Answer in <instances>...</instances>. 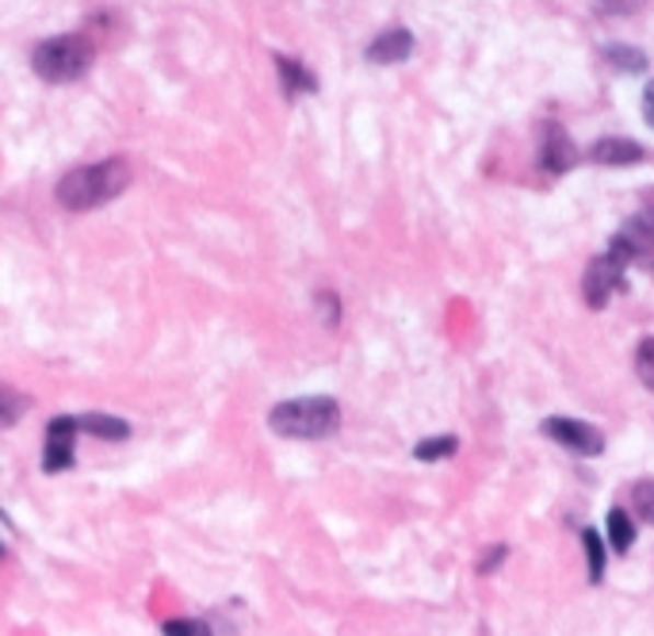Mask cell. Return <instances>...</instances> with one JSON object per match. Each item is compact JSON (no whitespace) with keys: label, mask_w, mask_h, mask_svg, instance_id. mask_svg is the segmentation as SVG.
Wrapping results in <instances>:
<instances>
[{"label":"cell","mask_w":654,"mask_h":636,"mask_svg":"<svg viewBox=\"0 0 654 636\" xmlns=\"http://www.w3.org/2000/svg\"><path fill=\"white\" fill-rule=\"evenodd\" d=\"M276 69H279V77H284L287 96H299V92H318V77L310 73L307 66H299L295 58H287V54H276Z\"/></svg>","instance_id":"cell-10"},{"label":"cell","mask_w":654,"mask_h":636,"mask_svg":"<svg viewBox=\"0 0 654 636\" xmlns=\"http://www.w3.org/2000/svg\"><path fill=\"white\" fill-rule=\"evenodd\" d=\"M268 425L284 438H299V441H318L330 438L341 425V407L330 395H307V399H287L279 407H272Z\"/></svg>","instance_id":"cell-2"},{"label":"cell","mask_w":654,"mask_h":636,"mask_svg":"<svg viewBox=\"0 0 654 636\" xmlns=\"http://www.w3.org/2000/svg\"><path fill=\"white\" fill-rule=\"evenodd\" d=\"M643 115H647V123L654 127V81L643 89Z\"/></svg>","instance_id":"cell-22"},{"label":"cell","mask_w":654,"mask_h":636,"mask_svg":"<svg viewBox=\"0 0 654 636\" xmlns=\"http://www.w3.org/2000/svg\"><path fill=\"white\" fill-rule=\"evenodd\" d=\"M459 453V441L451 438H429V441H422V445L414 448V456L417 461H425V464H433V461H448V456H456Z\"/></svg>","instance_id":"cell-14"},{"label":"cell","mask_w":654,"mask_h":636,"mask_svg":"<svg viewBox=\"0 0 654 636\" xmlns=\"http://www.w3.org/2000/svg\"><path fill=\"white\" fill-rule=\"evenodd\" d=\"M632 510L635 518L654 525V479H640V484L632 487Z\"/></svg>","instance_id":"cell-17"},{"label":"cell","mask_w":654,"mask_h":636,"mask_svg":"<svg viewBox=\"0 0 654 636\" xmlns=\"http://www.w3.org/2000/svg\"><path fill=\"white\" fill-rule=\"evenodd\" d=\"M165 636H211V625L199 622V617H173V622H165Z\"/></svg>","instance_id":"cell-19"},{"label":"cell","mask_w":654,"mask_h":636,"mask_svg":"<svg viewBox=\"0 0 654 636\" xmlns=\"http://www.w3.org/2000/svg\"><path fill=\"white\" fill-rule=\"evenodd\" d=\"M23 410H27V395H20L15 387L0 384V430H4V425H12Z\"/></svg>","instance_id":"cell-15"},{"label":"cell","mask_w":654,"mask_h":636,"mask_svg":"<svg viewBox=\"0 0 654 636\" xmlns=\"http://www.w3.org/2000/svg\"><path fill=\"white\" fill-rule=\"evenodd\" d=\"M77 430H81V422L77 418H54L50 430H46V461L43 468L46 472H61L73 464V438Z\"/></svg>","instance_id":"cell-7"},{"label":"cell","mask_w":654,"mask_h":636,"mask_svg":"<svg viewBox=\"0 0 654 636\" xmlns=\"http://www.w3.org/2000/svg\"><path fill=\"white\" fill-rule=\"evenodd\" d=\"M31 66L43 81L54 84H66L77 81V77L89 73L92 66V46L84 43L81 35H58V38H46V43L35 46L31 54Z\"/></svg>","instance_id":"cell-3"},{"label":"cell","mask_w":654,"mask_h":636,"mask_svg":"<svg viewBox=\"0 0 654 636\" xmlns=\"http://www.w3.org/2000/svg\"><path fill=\"white\" fill-rule=\"evenodd\" d=\"M632 258H635V250L624 242V235H617L609 246V253L589 261L586 276H582V296H586L589 307H605L612 292H624V273H628V261Z\"/></svg>","instance_id":"cell-4"},{"label":"cell","mask_w":654,"mask_h":636,"mask_svg":"<svg viewBox=\"0 0 654 636\" xmlns=\"http://www.w3.org/2000/svg\"><path fill=\"white\" fill-rule=\"evenodd\" d=\"M543 433H548L551 441H559L563 448H571V453H578V456H601L605 453L601 430H597V425H589V422H582V418L555 414V418H548V422H543Z\"/></svg>","instance_id":"cell-5"},{"label":"cell","mask_w":654,"mask_h":636,"mask_svg":"<svg viewBox=\"0 0 654 636\" xmlns=\"http://www.w3.org/2000/svg\"><path fill=\"white\" fill-rule=\"evenodd\" d=\"M643 0H597V12L601 15H632L640 12Z\"/></svg>","instance_id":"cell-20"},{"label":"cell","mask_w":654,"mask_h":636,"mask_svg":"<svg viewBox=\"0 0 654 636\" xmlns=\"http://www.w3.org/2000/svg\"><path fill=\"white\" fill-rule=\"evenodd\" d=\"M84 430L89 433H96V438H107V441H119V438H127V422H119V418H107V414H92V418H84Z\"/></svg>","instance_id":"cell-16"},{"label":"cell","mask_w":654,"mask_h":636,"mask_svg":"<svg viewBox=\"0 0 654 636\" xmlns=\"http://www.w3.org/2000/svg\"><path fill=\"white\" fill-rule=\"evenodd\" d=\"M609 545L612 553H628L635 545V518H628L624 507L609 510Z\"/></svg>","instance_id":"cell-12"},{"label":"cell","mask_w":654,"mask_h":636,"mask_svg":"<svg viewBox=\"0 0 654 636\" xmlns=\"http://www.w3.org/2000/svg\"><path fill=\"white\" fill-rule=\"evenodd\" d=\"M574 161H578V150H574V138L566 135L563 127H559L555 120L543 123V143H540V166L548 169L551 177L566 173V169H574Z\"/></svg>","instance_id":"cell-6"},{"label":"cell","mask_w":654,"mask_h":636,"mask_svg":"<svg viewBox=\"0 0 654 636\" xmlns=\"http://www.w3.org/2000/svg\"><path fill=\"white\" fill-rule=\"evenodd\" d=\"M0 556H4V545H0Z\"/></svg>","instance_id":"cell-23"},{"label":"cell","mask_w":654,"mask_h":636,"mask_svg":"<svg viewBox=\"0 0 654 636\" xmlns=\"http://www.w3.org/2000/svg\"><path fill=\"white\" fill-rule=\"evenodd\" d=\"M635 376L643 379V387L654 391V338H643L635 349Z\"/></svg>","instance_id":"cell-18"},{"label":"cell","mask_w":654,"mask_h":636,"mask_svg":"<svg viewBox=\"0 0 654 636\" xmlns=\"http://www.w3.org/2000/svg\"><path fill=\"white\" fill-rule=\"evenodd\" d=\"M414 54V35L406 27H387L383 35L371 38L368 46V58L376 66H394V61H406Z\"/></svg>","instance_id":"cell-8"},{"label":"cell","mask_w":654,"mask_h":636,"mask_svg":"<svg viewBox=\"0 0 654 636\" xmlns=\"http://www.w3.org/2000/svg\"><path fill=\"white\" fill-rule=\"evenodd\" d=\"M505 556H509V548H505V545H490V553L482 556L479 564H474V571H479V576H490V571H494L497 564L505 560Z\"/></svg>","instance_id":"cell-21"},{"label":"cell","mask_w":654,"mask_h":636,"mask_svg":"<svg viewBox=\"0 0 654 636\" xmlns=\"http://www.w3.org/2000/svg\"><path fill=\"white\" fill-rule=\"evenodd\" d=\"M582 545H586V560H589V583H601V579H605V560H609V553H605V541L597 537V530H582Z\"/></svg>","instance_id":"cell-13"},{"label":"cell","mask_w":654,"mask_h":636,"mask_svg":"<svg viewBox=\"0 0 654 636\" xmlns=\"http://www.w3.org/2000/svg\"><path fill=\"white\" fill-rule=\"evenodd\" d=\"M589 158L597 161V166H635V161H643V146L632 143V138H597L594 146H589Z\"/></svg>","instance_id":"cell-9"},{"label":"cell","mask_w":654,"mask_h":636,"mask_svg":"<svg viewBox=\"0 0 654 636\" xmlns=\"http://www.w3.org/2000/svg\"><path fill=\"white\" fill-rule=\"evenodd\" d=\"M127 184H130V166L119 158H107L96 161V166H81L73 173H66L54 196L69 212H92L100 204H112L119 192H127Z\"/></svg>","instance_id":"cell-1"},{"label":"cell","mask_w":654,"mask_h":636,"mask_svg":"<svg viewBox=\"0 0 654 636\" xmlns=\"http://www.w3.org/2000/svg\"><path fill=\"white\" fill-rule=\"evenodd\" d=\"M601 58L609 61L612 69H620V73H643V69H647V54H643L640 46H628V43L601 46Z\"/></svg>","instance_id":"cell-11"}]
</instances>
